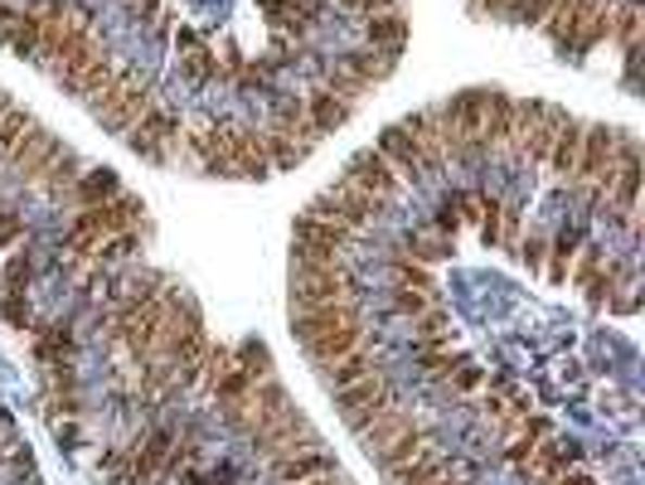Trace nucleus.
Wrapping results in <instances>:
<instances>
[{"instance_id":"a211bd4d","label":"nucleus","mask_w":645,"mask_h":485,"mask_svg":"<svg viewBox=\"0 0 645 485\" xmlns=\"http://www.w3.org/2000/svg\"><path fill=\"white\" fill-rule=\"evenodd\" d=\"M509 131H515V98L501 88H485V117H481V137L485 146H509Z\"/></svg>"},{"instance_id":"4c0bfd02","label":"nucleus","mask_w":645,"mask_h":485,"mask_svg":"<svg viewBox=\"0 0 645 485\" xmlns=\"http://www.w3.org/2000/svg\"><path fill=\"white\" fill-rule=\"evenodd\" d=\"M602 39H611V10H592L587 20H582V29H578V39H573V54H587V49H597Z\"/></svg>"},{"instance_id":"b1692460","label":"nucleus","mask_w":645,"mask_h":485,"mask_svg":"<svg viewBox=\"0 0 645 485\" xmlns=\"http://www.w3.org/2000/svg\"><path fill=\"white\" fill-rule=\"evenodd\" d=\"M442 471H446V457L428 447V451H418L413 461L393 467V471H389V485H432L437 476H442Z\"/></svg>"},{"instance_id":"c03bdc74","label":"nucleus","mask_w":645,"mask_h":485,"mask_svg":"<svg viewBox=\"0 0 645 485\" xmlns=\"http://www.w3.org/2000/svg\"><path fill=\"white\" fill-rule=\"evenodd\" d=\"M320 88H326V92H336V98H340V102H350V107H355V102L364 98V92H369L359 78H350L345 68H336V74H326V82H320Z\"/></svg>"},{"instance_id":"4468645a","label":"nucleus","mask_w":645,"mask_h":485,"mask_svg":"<svg viewBox=\"0 0 645 485\" xmlns=\"http://www.w3.org/2000/svg\"><path fill=\"white\" fill-rule=\"evenodd\" d=\"M267 127L282 131V137H291L296 146H306V151H316V141H320V131L311 127L306 102L301 98H273V122H267Z\"/></svg>"},{"instance_id":"2f4dec72","label":"nucleus","mask_w":645,"mask_h":485,"mask_svg":"<svg viewBox=\"0 0 645 485\" xmlns=\"http://www.w3.org/2000/svg\"><path fill=\"white\" fill-rule=\"evenodd\" d=\"M180 78L190 82V88H210V82H218V59L210 54V49H185L180 54Z\"/></svg>"},{"instance_id":"bf43d9fd","label":"nucleus","mask_w":645,"mask_h":485,"mask_svg":"<svg viewBox=\"0 0 645 485\" xmlns=\"http://www.w3.org/2000/svg\"><path fill=\"white\" fill-rule=\"evenodd\" d=\"M548 485H597V481H592L587 471H568V476H554Z\"/></svg>"},{"instance_id":"2eb2a0df","label":"nucleus","mask_w":645,"mask_h":485,"mask_svg":"<svg viewBox=\"0 0 645 485\" xmlns=\"http://www.w3.org/2000/svg\"><path fill=\"white\" fill-rule=\"evenodd\" d=\"M243 408H248V432H253V427H263V422H273V418H282V412L291 408V404H287V388H282V379H277V374L257 379V384L248 388Z\"/></svg>"},{"instance_id":"49530a36","label":"nucleus","mask_w":645,"mask_h":485,"mask_svg":"<svg viewBox=\"0 0 645 485\" xmlns=\"http://www.w3.org/2000/svg\"><path fill=\"white\" fill-rule=\"evenodd\" d=\"M25 15L35 20V25H39V35H45L49 25H59V20L68 15V5H64V0H29V5H25Z\"/></svg>"},{"instance_id":"c756f323","label":"nucleus","mask_w":645,"mask_h":485,"mask_svg":"<svg viewBox=\"0 0 645 485\" xmlns=\"http://www.w3.org/2000/svg\"><path fill=\"white\" fill-rule=\"evenodd\" d=\"M418 451H428V432H422V427H408V432H399V437H393L374 461H379L383 471H393V467H403V461H413Z\"/></svg>"},{"instance_id":"58836bf2","label":"nucleus","mask_w":645,"mask_h":485,"mask_svg":"<svg viewBox=\"0 0 645 485\" xmlns=\"http://www.w3.org/2000/svg\"><path fill=\"white\" fill-rule=\"evenodd\" d=\"M428 306H437V292H418V286H393V316H399V321H413V316H422Z\"/></svg>"},{"instance_id":"de8ad7c7","label":"nucleus","mask_w":645,"mask_h":485,"mask_svg":"<svg viewBox=\"0 0 645 485\" xmlns=\"http://www.w3.org/2000/svg\"><path fill=\"white\" fill-rule=\"evenodd\" d=\"M476 229H481V243H485V247H491V243H501V200H495V194H485Z\"/></svg>"},{"instance_id":"473e14b6","label":"nucleus","mask_w":645,"mask_h":485,"mask_svg":"<svg viewBox=\"0 0 645 485\" xmlns=\"http://www.w3.org/2000/svg\"><path fill=\"white\" fill-rule=\"evenodd\" d=\"M68 355H73L68 326H39V340H35V359H39V365H64Z\"/></svg>"},{"instance_id":"bb28decb","label":"nucleus","mask_w":645,"mask_h":485,"mask_svg":"<svg viewBox=\"0 0 645 485\" xmlns=\"http://www.w3.org/2000/svg\"><path fill=\"white\" fill-rule=\"evenodd\" d=\"M64 247L73 257H98V247H102V229L92 224V214L88 209H78L73 214V224H68V233H64Z\"/></svg>"},{"instance_id":"864d4df0","label":"nucleus","mask_w":645,"mask_h":485,"mask_svg":"<svg viewBox=\"0 0 645 485\" xmlns=\"http://www.w3.org/2000/svg\"><path fill=\"white\" fill-rule=\"evenodd\" d=\"M515 253L529 263V272H539V267H544V253H548V243L539 239V233H529V239H519V243H515Z\"/></svg>"},{"instance_id":"680f3d73","label":"nucleus","mask_w":645,"mask_h":485,"mask_svg":"<svg viewBox=\"0 0 645 485\" xmlns=\"http://www.w3.org/2000/svg\"><path fill=\"white\" fill-rule=\"evenodd\" d=\"M10 107V98H5V88H0V112H5Z\"/></svg>"},{"instance_id":"0eeeda50","label":"nucleus","mask_w":645,"mask_h":485,"mask_svg":"<svg viewBox=\"0 0 645 485\" xmlns=\"http://www.w3.org/2000/svg\"><path fill=\"white\" fill-rule=\"evenodd\" d=\"M151 107H155V88H151L146 78H131V74H127V78H122V88H117V98L102 107L98 122H102L108 131H122V137H127V131L137 127V122H141Z\"/></svg>"},{"instance_id":"7ed1b4c3","label":"nucleus","mask_w":645,"mask_h":485,"mask_svg":"<svg viewBox=\"0 0 645 485\" xmlns=\"http://www.w3.org/2000/svg\"><path fill=\"white\" fill-rule=\"evenodd\" d=\"M248 437H253V451H257V457H267V461L291 457V451H306V447H320V432L311 427V418H306V412H296V408H287L282 418H273V422H263V427H253Z\"/></svg>"},{"instance_id":"4d7b16f0","label":"nucleus","mask_w":645,"mask_h":485,"mask_svg":"<svg viewBox=\"0 0 645 485\" xmlns=\"http://www.w3.org/2000/svg\"><path fill=\"white\" fill-rule=\"evenodd\" d=\"M20 239V219H10V214H0V247Z\"/></svg>"},{"instance_id":"79ce46f5","label":"nucleus","mask_w":645,"mask_h":485,"mask_svg":"<svg viewBox=\"0 0 645 485\" xmlns=\"http://www.w3.org/2000/svg\"><path fill=\"white\" fill-rule=\"evenodd\" d=\"M78 161H73L68 156V151H59V161L54 165H49V170H45V180H39V184H45V194H64V190H73V180H78Z\"/></svg>"},{"instance_id":"052dcab7","label":"nucleus","mask_w":645,"mask_h":485,"mask_svg":"<svg viewBox=\"0 0 645 485\" xmlns=\"http://www.w3.org/2000/svg\"><path fill=\"white\" fill-rule=\"evenodd\" d=\"M296 485H345L340 471H326V476H311V481H296Z\"/></svg>"},{"instance_id":"1a4fd4ad","label":"nucleus","mask_w":645,"mask_h":485,"mask_svg":"<svg viewBox=\"0 0 645 485\" xmlns=\"http://www.w3.org/2000/svg\"><path fill=\"white\" fill-rule=\"evenodd\" d=\"M345 180H355L359 190H369V194H379V200H399V190H403V180H399V170H393L389 161L379 156V151H355L345 165Z\"/></svg>"},{"instance_id":"dca6fc26","label":"nucleus","mask_w":645,"mask_h":485,"mask_svg":"<svg viewBox=\"0 0 645 485\" xmlns=\"http://www.w3.org/2000/svg\"><path fill=\"white\" fill-rule=\"evenodd\" d=\"M408 427H418V418H413L403 404H393V408H383L374 422H364V427H359V447L369 451V457H379V451L389 447L399 432H408Z\"/></svg>"},{"instance_id":"f257e3e1","label":"nucleus","mask_w":645,"mask_h":485,"mask_svg":"<svg viewBox=\"0 0 645 485\" xmlns=\"http://www.w3.org/2000/svg\"><path fill=\"white\" fill-rule=\"evenodd\" d=\"M326 302H355V277L345 263H291V311Z\"/></svg>"},{"instance_id":"f704fd0d","label":"nucleus","mask_w":645,"mask_h":485,"mask_svg":"<svg viewBox=\"0 0 645 485\" xmlns=\"http://www.w3.org/2000/svg\"><path fill=\"white\" fill-rule=\"evenodd\" d=\"M253 384H257L253 374H243L238 365H228L224 374H218L214 384H210V394H214V404H218V408H228V404H243L248 388H253Z\"/></svg>"},{"instance_id":"7c9ffc66","label":"nucleus","mask_w":645,"mask_h":485,"mask_svg":"<svg viewBox=\"0 0 645 485\" xmlns=\"http://www.w3.org/2000/svg\"><path fill=\"white\" fill-rule=\"evenodd\" d=\"M263 151H267V165H273V170H296V165L311 156L306 146H296V141L282 137V131H273V127L263 131Z\"/></svg>"},{"instance_id":"f3484780","label":"nucleus","mask_w":645,"mask_h":485,"mask_svg":"<svg viewBox=\"0 0 645 485\" xmlns=\"http://www.w3.org/2000/svg\"><path fill=\"white\" fill-rule=\"evenodd\" d=\"M326 471H340L336 457L326 447H306V451H291V457H277L273 461V476L282 485H296V481H311V476H326Z\"/></svg>"},{"instance_id":"cd10ccee","label":"nucleus","mask_w":645,"mask_h":485,"mask_svg":"<svg viewBox=\"0 0 645 485\" xmlns=\"http://www.w3.org/2000/svg\"><path fill=\"white\" fill-rule=\"evenodd\" d=\"M452 239H442L437 229H422V233H408V243H403V257H413V263H422V267H432V263H442V257H452Z\"/></svg>"},{"instance_id":"6e6552de","label":"nucleus","mask_w":645,"mask_h":485,"mask_svg":"<svg viewBox=\"0 0 645 485\" xmlns=\"http://www.w3.org/2000/svg\"><path fill=\"white\" fill-rule=\"evenodd\" d=\"M141 131H127V146L137 151V156L146 161H170V151H165V141H175L180 137V112H170V107H151L146 117L137 122Z\"/></svg>"},{"instance_id":"603ef678","label":"nucleus","mask_w":645,"mask_h":485,"mask_svg":"<svg viewBox=\"0 0 645 485\" xmlns=\"http://www.w3.org/2000/svg\"><path fill=\"white\" fill-rule=\"evenodd\" d=\"M29 272H35V267H29V257H25V253L10 257V263H5V292H25Z\"/></svg>"},{"instance_id":"72a5a7b5","label":"nucleus","mask_w":645,"mask_h":485,"mask_svg":"<svg viewBox=\"0 0 645 485\" xmlns=\"http://www.w3.org/2000/svg\"><path fill=\"white\" fill-rule=\"evenodd\" d=\"M165 457H170V432H151V437L141 442V451H137V461H131V476L146 481V476H155V471L165 467Z\"/></svg>"},{"instance_id":"f8f14e48","label":"nucleus","mask_w":645,"mask_h":485,"mask_svg":"<svg viewBox=\"0 0 645 485\" xmlns=\"http://www.w3.org/2000/svg\"><path fill=\"white\" fill-rule=\"evenodd\" d=\"M316 374L326 379L330 394H336V388H345V384H359V379H369V374H383V359L374 355L369 345H359V349H350V355L330 359V365H316Z\"/></svg>"},{"instance_id":"5fc2aeb1","label":"nucleus","mask_w":645,"mask_h":485,"mask_svg":"<svg viewBox=\"0 0 645 485\" xmlns=\"http://www.w3.org/2000/svg\"><path fill=\"white\" fill-rule=\"evenodd\" d=\"M446 379H452V388H456V394H476V388H481V369H476V365H466V359H461V365H456Z\"/></svg>"},{"instance_id":"3c124183","label":"nucleus","mask_w":645,"mask_h":485,"mask_svg":"<svg viewBox=\"0 0 645 485\" xmlns=\"http://www.w3.org/2000/svg\"><path fill=\"white\" fill-rule=\"evenodd\" d=\"M340 10L355 20H369V15H383V10H399V0H340Z\"/></svg>"},{"instance_id":"5701e85b","label":"nucleus","mask_w":645,"mask_h":485,"mask_svg":"<svg viewBox=\"0 0 645 485\" xmlns=\"http://www.w3.org/2000/svg\"><path fill=\"white\" fill-rule=\"evenodd\" d=\"M364 39H369V49H393V54H403V44H408V20H403L399 10L369 15L364 20Z\"/></svg>"},{"instance_id":"a18cd8bd","label":"nucleus","mask_w":645,"mask_h":485,"mask_svg":"<svg viewBox=\"0 0 645 485\" xmlns=\"http://www.w3.org/2000/svg\"><path fill=\"white\" fill-rule=\"evenodd\" d=\"M446 204L456 209V219H461V224H476V219H481L485 194L481 190H452V194H446Z\"/></svg>"},{"instance_id":"ea45409f","label":"nucleus","mask_w":645,"mask_h":485,"mask_svg":"<svg viewBox=\"0 0 645 485\" xmlns=\"http://www.w3.org/2000/svg\"><path fill=\"white\" fill-rule=\"evenodd\" d=\"M611 35L621 39V49H636L641 44V5L631 0V5L611 10Z\"/></svg>"},{"instance_id":"6ab92c4d","label":"nucleus","mask_w":645,"mask_h":485,"mask_svg":"<svg viewBox=\"0 0 645 485\" xmlns=\"http://www.w3.org/2000/svg\"><path fill=\"white\" fill-rule=\"evenodd\" d=\"M301 102H306V117H311V127H316L320 137H330V131H340L350 117H355V107H350V102H340L336 92H326V88H311Z\"/></svg>"},{"instance_id":"39448f33","label":"nucleus","mask_w":645,"mask_h":485,"mask_svg":"<svg viewBox=\"0 0 645 485\" xmlns=\"http://www.w3.org/2000/svg\"><path fill=\"white\" fill-rule=\"evenodd\" d=\"M399 404V388L389 384V374H369V379H359V384H345V388H336V412L350 422V427H364V422H374L383 408H393Z\"/></svg>"},{"instance_id":"20e7f679","label":"nucleus","mask_w":645,"mask_h":485,"mask_svg":"<svg viewBox=\"0 0 645 485\" xmlns=\"http://www.w3.org/2000/svg\"><path fill=\"white\" fill-rule=\"evenodd\" d=\"M617 137H621L617 127H582L573 180L597 184V190L607 194L611 190V175H617Z\"/></svg>"},{"instance_id":"ddd939ff","label":"nucleus","mask_w":645,"mask_h":485,"mask_svg":"<svg viewBox=\"0 0 645 485\" xmlns=\"http://www.w3.org/2000/svg\"><path fill=\"white\" fill-rule=\"evenodd\" d=\"M336 68H345V74L359 78L364 88H379L383 78H393L399 54H393V49H345V54L336 59Z\"/></svg>"},{"instance_id":"4be33fe9","label":"nucleus","mask_w":645,"mask_h":485,"mask_svg":"<svg viewBox=\"0 0 645 485\" xmlns=\"http://www.w3.org/2000/svg\"><path fill=\"white\" fill-rule=\"evenodd\" d=\"M568 471V451H564V442H554V437H544L534 451H529V461L519 467V476L524 481H539V485H548L554 476H564Z\"/></svg>"},{"instance_id":"6e6d98bb","label":"nucleus","mask_w":645,"mask_h":485,"mask_svg":"<svg viewBox=\"0 0 645 485\" xmlns=\"http://www.w3.org/2000/svg\"><path fill=\"white\" fill-rule=\"evenodd\" d=\"M437 233H442V239H456V229H461V219H456V209L452 204H442V209H437V224H432Z\"/></svg>"},{"instance_id":"aec40b11","label":"nucleus","mask_w":645,"mask_h":485,"mask_svg":"<svg viewBox=\"0 0 645 485\" xmlns=\"http://www.w3.org/2000/svg\"><path fill=\"white\" fill-rule=\"evenodd\" d=\"M92 224L102 229V239H112V233H127V229H137V219H141V200L137 194H112L108 204H92Z\"/></svg>"},{"instance_id":"f03ea898","label":"nucleus","mask_w":645,"mask_h":485,"mask_svg":"<svg viewBox=\"0 0 645 485\" xmlns=\"http://www.w3.org/2000/svg\"><path fill=\"white\" fill-rule=\"evenodd\" d=\"M350 243H355V233L345 224L311 219V214L291 219V263H340Z\"/></svg>"},{"instance_id":"c9c22d12","label":"nucleus","mask_w":645,"mask_h":485,"mask_svg":"<svg viewBox=\"0 0 645 485\" xmlns=\"http://www.w3.org/2000/svg\"><path fill=\"white\" fill-rule=\"evenodd\" d=\"M408 330H413V340H452L456 335V330H452V311H442V302L428 306L422 316H413Z\"/></svg>"},{"instance_id":"412c9836","label":"nucleus","mask_w":645,"mask_h":485,"mask_svg":"<svg viewBox=\"0 0 645 485\" xmlns=\"http://www.w3.org/2000/svg\"><path fill=\"white\" fill-rule=\"evenodd\" d=\"M364 335H369V326H364V316H359V321H350V326L330 330V335L311 340L306 355H311V365H330V359H340V355H350V349H359Z\"/></svg>"},{"instance_id":"393cba45","label":"nucleus","mask_w":645,"mask_h":485,"mask_svg":"<svg viewBox=\"0 0 645 485\" xmlns=\"http://www.w3.org/2000/svg\"><path fill=\"white\" fill-rule=\"evenodd\" d=\"M112 194H122V180L112 170H102V165H98V170H83L78 180H73V200H78L83 209H92V204H108Z\"/></svg>"},{"instance_id":"37998d69","label":"nucleus","mask_w":645,"mask_h":485,"mask_svg":"<svg viewBox=\"0 0 645 485\" xmlns=\"http://www.w3.org/2000/svg\"><path fill=\"white\" fill-rule=\"evenodd\" d=\"M29 122H35V117H29V112H20L15 102H10V107L0 112V151H5V156L15 151V141L29 131Z\"/></svg>"},{"instance_id":"c85d7f7f","label":"nucleus","mask_w":645,"mask_h":485,"mask_svg":"<svg viewBox=\"0 0 645 485\" xmlns=\"http://www.w3.org/2000/svg\"><path fill=\"white\" fill-rule=\"evenodd\" d=\"M578 141H582V127L573 117L558 127V137H554V151H548V170H558V175H568L573 180V165H578Z\"/></svg>"},{"instance_id":"09e8293b","label":"nucleus","mask_w":645,"mask_h":485,"mask_svg":"<svg viewBox=\"0 0 645 485\" xmlns=\"http://www.w3.org/2000/svg\"><path fill=\"white\" fill-rule=\"evenodd\" d=\"M501 239L509 247L524 239V209H519V204H509V200H501Z\"/></svg>"},{"instance_id":"e433bc0d","label":"nucleus","mask_w":645,"mask_h":485,"mask_svg":"<svg viewBox=\"0 0 645 485\" xmlns=\"http://www.w3.org/2000/svg\"><path fill=\"white\" fill-rule=\"evenodd\" d=\"M233 365L243 369V374H253V379H267L273 374V349H267L263 340H243V345L233 349Z\"/></svg>"},{"instance_id":"9d476101","label":"nucleus","mask_w":645,"mask_h":485,"mask_svg":"<svg viewBox=\"0 0 645 485\" xmlns=\"http://www.w3.org/2000/svg\"><path fill=\"white\" fill-rule=\"evenodd\" d=\"M359 321V306L355 302H326V306H306V311H291V335L301 340V345H311V340L330 335V330Z\"/></svg>"},{"instance_id":"9b49d317","label":"nucleus","mask_w":645,"mask_h":485,"mask_svg":"<svg viewBox=\"0 0 645 485\" xmlns=\"http://www.w3.org/2000/svg\"><path fill=\"white\" fill-rule=\"evenodd\" d=\"M379 151L383 161L399 170V180H408V184H428V175H422V161H418V141L408 137V131L393 122V127H383V137H379Z\"/></svg>"},{"instance_id":"a878e982","label":"nucleus","mask_w":645,"mask_h":485,"mask_svg":"<svg viewBox=\"0 0 645 485\" xmlns=\"http://www.w3.org/2000/svg\"><path fill=\"white\" fill-rule=\"evenodd\" d=\"M578 247H582V229H564L554 243H548V282H568V267H573V257H578Z\"/></svg>"},{"instance_id":"13d9d810","label":"nucleus","mask_w":645,"mask_h":485,"mask_svg":"<svg viewBox=\"0 0 645 485\" xmlns=\"http://www.w3.org/2000/svg\"><path fill=\"white\" fill-rule=\"evenodd\" d=\"M471 5H476V15H505L509 0H471Z\"/></svg>"},{"instance_id":"8fccbe9b","label":"nucleus","mask_w":645,"mask_h":485,"mask_svg":"<svg viewBox=\"0 0 645 485\" xmlns=\"http://www.w3.org/2000/svg\"><path fill=\"white\" fill-rule=\"evenodd\" d=\"M0 316H5L15 330H25L29 326V302H25V292H0Z\"/></svg>"},{"instance_id":"a19ab883","label":"nucleus","mask_w":645,"mask_h":485,"mask_svg":"<svg viewBox=\"0 0 645 485\" xmlns=\"http://www.w3.org/2000/svg\"><path fill=\"white\" fill-rule=\"evenodd\" d=\"M393 286H418V292H437L432 272L422 263H413V257H393Z\"/></svg>"},{"instance_id":"423d86ee","label":"nucleus","mask_w":645,"mask_h":485,"mask_svg":"<svg viewBox=\"0 0 645 485\" xmlns=\"http://www.w3.org/2000/svg\"><path fill=\"white\" fill-rule=\"evenodd\" d=\"M59 151H64V146H59L54 131H45L39 122H29V131L15 141V151H10V165H15V175L25 184H39L49 165L59 161Z\"/></svg>"}]
</instances>
